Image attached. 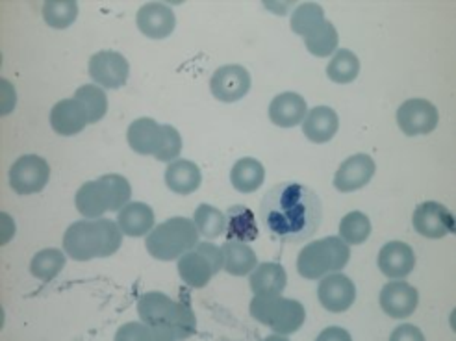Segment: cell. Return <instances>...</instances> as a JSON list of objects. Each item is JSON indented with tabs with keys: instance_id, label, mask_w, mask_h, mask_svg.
I'll use <instances>...</instances> for the list:
<instances>
[{
	"instance_id": "6da1fadb",
	"label": "cell",
	"mask_w": 456,
	"mask_h": 341,
	"mask_svg": "<svg viewBox=\"0 0 456 341\" xmlns=\"http://www.w3.org/2000/svg\"><path fill=\"white\" fill-rule=\"evenodd\" d=\"M260 219L273 238L303 243L322 226L323 202L312 188L299 182H281L264 193Z\"/></svg>"
},
{
	"instance_id": "7a4b0ae2",
	"label": "cell",
	"mask_w": 456,
	"mask_h": 341,
	"mask_svg": "<svg viewBox=\"0 0 456 341\" xmlns=\"http://www.w3.org/2000/svg\"><path fill=\"white\" fill-rule=\"evenodd\" d=\"M123 245V231L111 219H82L73 223L63 236V248L77 262L108 258Z\"/></svg>"
},
{
	"instance_id": "3957f363",
	"label": "cell",
	"mask_w": 456,
	"mask_h": 341,
	"mask_svg": "<svg viewBox=\"0 0 456 341\" xmlns=\"http://www.w3.org/2000/svg\"><path fill=\"white\" fill-rule=\"evenodd\" d=\"M140 320L164 336V341L188 339L197 332V320L188 303H176L166 293L149 291L138 301Z\"/></svg>"
},
{
	"instance_id": "277c9868",
	"label": "cell",
	"mask_w": 456,
	"mask_h": 341,
	"mask_svg": "<svg viewBox=\"0 0 456 341\" xmlns=\"http://www.w3.org/2000/svg\"><path fill=\"white\" fill-rule=\"evenodd\" d=\"M199 243V231L188 217H171L162 224L154 226L145 240V247L152 258L171 262Z\"/></svg>"
},
{
	"instance_id": "5b68a950",
	"label": "cell",
	"mask_w": 456,
	"mask_h": 341,
	"mask_svg": "<svg viewBox=\"0 0 456 341\" xmlns=\"http://www.w3.org/2000/svg\"><path fill=\"white\" fill-rule=\"evenodd\" d=\"M349 245L338 236H329L303 248L297 258V271L303 279L317 280L323 279L327 272H339L349 264Z\"/></svg>"
},
{
	"instance_id": "8992f818",
	"label": "cell",
	"mask_w": 456,
	"mask_h": 341,
	"mask_svg": "<svg viewBox=\"0 0 456 341\" xmlns=\"http://www.w3.org/2000/svg\"><path fill=\"white\" fill-rule=\"evenodd\" d=\"M250 315L275 334L297 332L306 320L305 306L299 301L284 299L281 295H256L250 301Z\"/></svg>"
},
{
	"instance_id": "52a82bcc",
	"label": "cell",
	"mask_w": 456,
	"mask_h": 341,
	"mask_svg": "<svg viewBox=\"0 0 456 341\" xmlns=\"http://www.w3.org/2000/svg\"><path fill=\"white\" fill-rule=\"evenodd\" d=\"M223 251L212 243H197L191 251L178 258V275L190 288L208 286L214 275L223 269Z\"/></svg>"
},
{
	"instance_id": "ba28073f",
	"label": "cell",
	"mask_w": 456,
	"mask_h": 341,
	"mask_svg": "<svg viewBox=\"0 0 456 341\" xmlns=\"http://www.w3.org/2000/svg\"><path fill=\"white\" fill-rule=\"evenodd\" d=\"M51 178L47 160L36 154L20 156L10 167V186L19 195H32L45 190Z\"/></svg>"
},
{
	"instance_id": "9c48e42d",
	"label": "cell",
	"mask_w": 456,
	"mask_h": 341,
	"mask_svg": "<svg viewBox=\"0 0 456 341\" xmlns=\"http://www.w3.org/2000/svg\"><path fill=\"white\" fill-rule=\"evenodd\" d=\"M87 71L91 80L97 85L104 89H119L128 80L130 65L123 54L113 51H102L91 56Z\"/></svg>"
},
{
	"instance_id": "30bf717a",
	"label": "cell",
	"mask_w": 456,
	"mask_h": 341,
	"mask_svg": "<svg viewBox=\"0 0 456 341\" xmlns=\"http://www.w3.org/2000/svg\"><path fill=\"white\" fill-rule=\"evenodd\" d=\"M414 229L418 234L428 240H442L447 234L456 232V224L452 214L440 202L427 200L416 208L414 217Z\"/></svg>"
},
{
	"instance_id": "8fae6325",
	"label": "cell",
	"mask_w": 456,
	"mask_h": 341,
	"mask_svg": "<svg viewBox=\"0 0 456 341\" xmlns=\"http://www.w3.org/2000/svg\"><path fill=\"white\" fill-rule=\"evenodd\" d=\"M438 119L436 106L425 99H410L397 110V125L410 138L430 134L438 126Z\"/></svg>"
},
{
	"instance_id": "7c38bea8",
	"label": "cell",
	"mask_w": 456,
	"mask_h": 341,
	"mask_svg": "<svg viewBox=\"0 0 456 341\" xmlns=\"http://www.w3.org/2000/svg\"><path fill=\"white\" fill-rule=\"evenodd\" d=\"M212 95L221 102H238L250 89V75L241 65H223L210 80Z\"/></svg>"
},
{
	"instance_id": "4fadbf2b",
	"label": "cell",
	"mask_w": 456,
	"mask_h": 341,
	"mask_svg": "<svg viewBox=\"0 0 456 341\" xmlns=\"http://www.w3.org/2000/svg\"><path fill=\"white\" fill-rule=\"evenodd\" d=\"M377 166L370 154H354L341 164L334 176V188L341 193H351L368 186Z\"/></svg>"
},
{
	"instance_id": "5bb4252c",
	"label": "cell",
	"mask_w": 456,
	"mask_h": 341,
	"mask_svg": "<svg viewBox=\"0 0 456 341\" xmlns=\"http://www.w3.org/2000/svg\"><path fill=\"white\" fill-rule=\"evenodd\" d=\"M317 297L329 312L341 313L347 312L356 301V288L346 275H329L317 288Z\"/></svg>"
},
{
	"instance_id": "9a60e30c",
	"label": "cell",
	"mask_w": 456,
	"mask_h": 341,
	"mask_svg": "<svg viewBox=\"0 0 456 341\" xmlns=\"http://www.w3.org/2000/svg\"><path fill=\"white\" fill-rule=\"evenodd\" d=\"M418 289L406 282H390L380 291V306L394 320H406L418 308Z\"/></svg>"
},
{
	"instance_id": "2e32d148",
	"label": "cell",
	"mask_w": 456,
	"mask_h": 341,
	"mask_svg": "<svg viewBox=\"0 0 456 341\" xmlns=\"http://www.w3.org/2000/svg\"><path fill=\"white\" fill-rule=\"evenodd\" d=\"M135 22H138V28L147 37L166 39L176 27V17L167 4L149 3L140 8L138 15H135Z\"/></svg>"
},
{
	"instance_id": "e0dca14e",
	"label": "cell",
	"mask_w": 456,
	"mask_h": 341,
	"mask_svg": "<svg viewBox=\"0 0 456 341\" xmlns=\"http://www.w3.org/2000/svg\"><path fill=\"white\" fill-rule=\"evenodd\" d=\"M416 267V255L412 247L404 241L386 243L379 253V269L390 279H404Z\"/></svg>"
},
{
	"instance_id": "ac0fdd59",
	"label": "cell",
	"mask_w": 456,
	"mask_h": 341,
	"mask_svg": "<svg viewBox=\"0 0 456 341\" xmlns=\"http://www.w3.org/2000/svg\"><path fill=\"white\" fill-rule=\"evenodd\" d=\"M126 142L130 149L143 156H156L164 142V126L151 118L135 119L126 132Z\"/></svg>"
},
{
	"instance_id": "d6986e66",
	"label": "cell",
	"mask_w": 456,
	"mask_h": 341,
	"mask_svg": "<svg viewBox=\"0 0 456 341\" xmlns=\"http://www.w3.org/2000/svg\"><path fill=\"white\" fill-rule=\"evenodd\" d=\"M75 204H77V210L86 219H99L111 208L110 190L101 178L86 182V184H82L80 190L77 191Z\"/></svg>"
},
{
	"instance_id": "ffe728a7",
	"label": "cell",
	"mask_w": 456,
	"mask_h": 341,
	"mask_svg": "<svg viewBox=\"0 0 456 341\" xmlns=\"http://www.w3.org/2000/svg\"><path fill=\"white\" fill-rule=\"evenodd\" d=\"M89 123L87 111L77 99H63L51 111V126L60 135H77Z\"/></svg>"
},
{
	"instance_id": "44dd1931",
	"label": "cell",
	"mask_w": 456,
	"mask_h": 341,
	"mask_svg": "<svg viewBox=\"0 0 456 341\" xmlns=\"http://www.w3.org/2000/svg\"><path fill=\"white\" fill-rule=\"evenodd\" d=\"M306 101L293 91L277 95L269 104V119L281 128L297 126L306 116Z\"/></svg>"
},
{
	"instance_id": "7402d4cb",
	"label": "cell",
	"mask_w": 456,
	"mask_h": 341,
	"mask_svg": "<svg viewBox=\"0 0 456 341\" xmlns=\"http://www.w3.org/2000/svg\"><path fill=\"white\" fill-rule=\"evenodd\" d=\"M339 128L338 113L329 106H317L308 111L303 123V132L312 143L330 142Z\"/></svg>"
},
{
	"instance_id": "603a6c76",
	"label": "cell",
	"mask_w": 456,
	"mask_h": 341,
	"mask_svg": "<svg viewBox=\"0 0 456 341\" xmlns=\"http://www.w3.org/2000/svg\"><path fill=\"white\" fill-rule=\"evenodd\" d=\"M119 229L130 238H142L154 229V212L145 202H128L118 217Z\"/></svg>"
},
{
	"instance_id": "cb8c5ba5",
	"label": "cell",
	"mask_w": 456,
	"mask_h": 341,
	"mask_svg": "<svg viewBox=\"0 0 456 341\" xmlns=\"http://www.w3.org/2000/svg\"><path fill=\"white\" fill-rule=\"evenodd\" d=\"M226 217V241H255L258 238V226L255 214L250 212L247 207L236 204V207L228 208L224 214Z\"/></svg>"
},
{
	"instance_id": "d4e9b609",
	"label": "cell",
	"mask_w": 456,
	"mask_h": 341,
	"mask_svg": "<svg viewBox=\"0 0 456 341\" xmlns=\"http://www.w3.org/2000/svg\"><path fill=\"white\" fill-rule=\"evenodd\" d=\"M248 284L255 295H281L288 284L286 269L277 262H265L253 271Z\"/></svg>"
},
{
	"instance_id": "484cf974",
	"label": "cell",
	"mask_w": 456,
	"mask_h": 341,
	"mask_svg": "<svg viewBox=\"0 0 456 341\" xmlns=\"http://www.w3.org/2000/svg\"><path fill=\"white\" fill-rule=\"evenodd\" d=\"M202 182V175L197 164L190 160H175L166 171V184L178 195L195 193Z\"/></svg>"
},
{
	"instance_id": "4316f807",
	"label": "cell",
	"mask_w": 456,
	"mask_h": 341,
	"mask_svg": "<svg viewBox=\"0 0 456 341\" xmlns=\"http://www.w3.org/2000/svg\"><path fill=\"white\" fill-rule=\"evenodd\" d=\"M223 258H224V271L231 272L234 277H245L253 272L258 264L256 253L245 245L243 241H226L223 247Z\"/></svg>"
},
{
	"instance_id": "83f0119b",
	"label": "cell",
	"mask_w": 456,
	"mask_h": 341,
	"mask_svg": "<svg viewBox=\"0 0 456 341\" xmlns=\"http://www.w3.org/2000/svg\"><path fill=\"white\" fill-rule=\"evenodd\" d=\"M265 180L264 166L255 158H241L231 171L232 186L241 193H255Z\"/></svg>"
},
{
	"instance_id": "f1b7e54d",
	"label": "cell",
	"mask_w": 456,
	"mask_h": 341,
	"mask_svg": "<svg viewBox=\"0 0 456 341\" xmlns=\"http://www.w3.org/2000/svg\"><path fill=\"white\" fill-rule=\"evenodd\" d=\"M360 73V60L349 49L336 51L334 58L327 65V75L336 84H351Z\"/></svg>"
},
{
	"instance_id": "f546056e",
	"label": "cell",
	"mask_w": 456,
	"mask_h": 341,
	"mask_svg": "<svg viewBox=\"0 0 456 341\" xmlns=\"http://www.w3.org/2000/svg\"><path fill=\"white\" fill-rule=\"evenodd\" d=\"M75 99L84 106L87 111L89 123H99L108 111V97L104 93V89L97 84H87L77 89Z\"/></svg>"
},
{
	"instance_id": "4dcf8cb0",
	"label": "cell",
	"mask_w": 456,
	"mask_h": 341,
	"mask_svg": "<svg viewBox=\"0 0 456 341\" xmlns=\"http://www.w3.org/2000/svg\"><path fill=\"white\" fill-rule=\"evenodd\" d=\"M63 267H65V255L61 251H58V248H43V251H39L32 258L30 272L43 282H51L60 275V271Z\"/></svg>"
},
{
	"instance_id": "1f68e13d",
	"label": "cell",
	"mask_w": 456,
	"mask_h": 341,
	"mask_svg": "<svg viewBox=\"0 0 456 341\" xmlns=\"http://www.w3.org/2000/svg\"><path fill=\"white\" fill-rule=\"evenodd\" d=\"M78 17L75 0H47L43 4V19L53 28H69Z\"/></svg>"
},
{
	"instance_id": "d6a6232c",
	"label": "cell",
	"mask_w": 456,
	"mask_h": 341,
	"mask_svg": "<svg viewBox=\"0 0 456 341\" xmlns=\"http://www.w3.org/2000/svg\"><path fill=\"white\" fill-rule=\"evenodd\" d=\"M325 20L327 19L322 6L315 3H305L291 15V30L303 37H308L322 27Z\"/></svg>"
},
{
	"instance_id": "836d02e7",
	"label": "cell",
	"mask_w": 456,
	"mask_h": 341,
	"mask_svg": "<svg viewBox=\"0 0 456 341\" xmlns=\"http://www.w3.org/2000/svg\"><path fill=\"white\" fill-rule=\"evenodd\" d=\"M193 223L197 226L199 234L208 240H216L224 234L226 229V217L217 208L210 207V204H200V207L193 214Z\"/></svg>"
},
{
	"instance_id": "e575fe53",
	"label": "cell",
	"mask_w": 456,
	"mask_h": 341,
	"mask_svg": "<svg viewBox=\"0 0 456 341\" xmlns=\"http://www.w3.org/2000/svg\"><path fill=\"white\" fill-rule=\"evenodd\" d=\"M339 236L347 245H362L371 236V221L366 214L351 212L339 223Z\"/></svg>"
},
{
	"instance_id": "d590c367",
	"label": "cell",
	"mask_w": 456,
	"mask_h": 341,
	"mask_svg": "<svg viewBox=\"0 0 456 341\" xmlns=\"http://www.w3.org/2000/svg\"><path fill=\"white\" fill-rule=\"evenodd\" d=\"M338 30L334 28L332 22L325 20L322 27H319L312 36L305 37V45L310 54L317 58H327L332 53L338 51Z\"/></svg>"
},
{
	"instance_id": "8d00e7d4",
	"label": "cell",
	"mask_w": 456,
	"mask_h": 341,
	"mask_svg": "<svg viewBox=\"0 0 456 341\" xmlns=\"http://www.w3.org/2000/svg\"><path fill=\"white\" fill-rule=\"evenodd\" d=\"M101 180L108 186L110 190V197H111V208L110 212H119L123 210L130 197H132V188H130V182L121 176V175H104L101 176Z\"/></svg>"
},
{
	"instance_id": "74e56055",
	"label": "cell",
	"mask_w": 456,
	"mask_h": 341,
	"mask_svg": "<svg viewBox=\"0 0 456 341\" xmlns=\"http://www.w3.org/2000/svg\"><path fill=\"white\" fill-rule=\"evenodd\" d=\"M164 126V142L159 147V152L154 156L158 162H173L176 156L182 152V138L175 126L162 125Z\"/></svg>"
},
{
	"instance_id": "f35d334b",
	"label": "cell",
	"mask_w": 456,
	"mask_h": 341,
	"mask_svg": "<svg viewBox=\"0 0 456 341\" xmlns=\"http://www.w3.org/2000/svg\"><path fill=\"white\" fill-rule=\"evenodd\" d=\"M116 339H159L164 341V336L159 334L156 329L142 323H130L119 329Z\"/></svg>"
}]
</instances>
